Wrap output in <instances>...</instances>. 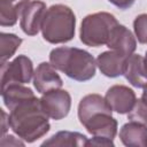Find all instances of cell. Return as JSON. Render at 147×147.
<instances>
[{"mask_svg": "<svg viewBox=\"0 0 147 147\" xmlns=\"http://www.w3.org/2000/svg\"><path fill=\"white\" fill-rule=\"evenodd\" d=\"M41 107L40 99H28L9 111V126L22 140L32 144L48 133L51 124Z\"/></svg>", "mask_w": 147, "mask_h": 147, "instance_id": "6da1fadb", "label": "cell"}, {"mask_svg": "<svg viewBox=\"0 0 147 147\" xmlns=\"http://www.w3.org/2000/svg\"><path fill=\"white\" fill-rule=\"evenodd\" d=\"M22 38L15 33L0 32V62H7L20 48Z\"/></svg>", "mask_w": 147, "mask_h": 147, "instance_id": "d6986e66", "label": "cell"}, {"mask_svg": "<svg viewBox=\"0 0 147 147\" xmlns=\"http://www.w3.org/2000/svg\"><path fill=\"white\" fill-rule=\"evenodd\" d=\"M0 145H1V146H21V147H23V146L25 145V141L22 140L21 138H20V139L15 138V137L11 136V134H8V136L5 134V136H2V138H1Z\"/></svg>", "mask_w": 147, "mask_h": 147, "instance_id": "7402d4cb", "label": "cell"}, {"mask_svg": "<svg viewBox=\"0 0 147 147\" xmlns=\"http://www.w3.org/2000/svg\"><path fill=\"white\" fill-rule=\"evenodd\" d=\"M118 24L116 17L107 11H98L86 15L80 24V41L90 47L107 45L114 28Z\"/></svg>", "mask_w": 147, "mask_h": 147, "instance_id": "277c9868", "label": "cell"}, {"mask_svg": "<svg viewBox=\"0 0 147 147\" xmlns=\"http://www.w3.org/2000/svg\"><path fill=\"white\" fill-rule=\"evenodd\" d=\"M40 102L44 111L54 121L63 119L71 109V96L68 91L62 88L44 93L40 98Z\"/></svg>", "mask_w": 147, "mask_h": 147, "instance_id": "8992f818", "label": "cell"}, {"mask_svg": "<svg viewBox=\"0 0 147 147\" xmlns=\"http://www.w3.org/2000/svg\"><path fill=\"white\" fill-rule=\"evenodd\" d=\"M33 85L37 92L44 94L46 92L62 88L63 80L57 74L56 69L48 62H41L34 70Z\"/></svg>", "mask_w": 147, "mask_h": 147, "instance_id": "9c48e42d", "label": "cell"}, {"mask_svg": "<svg viewBox=\"0 0 147 147\" xmlns=\"http://www.w3.org/2000/svg\"><path fill=\"white\" fill-rule=\"evenodd\" d=\"M83 126L94 137H105L114 140L117 134V121L113 117V113H98L90 117Z\"/></svg>", "mask_w": 147, "mask_h": 147, "instance_id": "30bf717a", "label": "cell"}, {"mask_svg": "<svg viewBox=\"0 0 147 147\" xmlns=\"http://www.w3.org/2000/svg\"><path fill=\"white\" fill-rule=\"evenodd\" d=\"M126 57L127 56L116 51L109 49L98 55L96 65L103 76L109 78H116L124 74Z\"/></svg>", "mask_w": 147, "mask_h": 147, "instance_id": "4fadbf2b", "label": "cell"}, {"mask_svg": "<svg viewBox=\"0 0 147 147\" xmlns=\"http://www.w3.org/2000/svg\"><path fill=\"white\" fill-rule=\"evenodd\" d=\"M114 140L105 138V137H94L92 139H90L87 141V146H105V147H109V146H114Z\"/></svg>", "mask_w": 147, "mask_h": 147, "instance_id": "603a6c76", "label": "cell"}, {"mask_svg": "<svg viewBox=\"0 0 147 147\" xmlns=\"http://www.w3.org/2000/svg\"><path fill=\"white\" fill-rule=\"evenodd\" d=\"M133 30L138 41L142 45H146L147 44V14H140L134 18Z\"/></svg>", "mask_w": 147, "mask_h": 147, "instance_id": "44dd1931", "label": "cell"}, {"mask_svg": "<svg viewBox=\"0 0 147 147\" xmlns=\"http://www.w3.org/2000/svg\"><path fill=\"white\" fill-rule=\"evenodd\" d=\"M141 99L147 103V86L144 87V91H142V95H141Z\"/></svg>", "mask_w": 147, "mask_h": 147, "instance_id": "d4e9b609", "label": "cell"}, {"mask_svg": "<svg viewBox=\"0 0 147 147\" xmlns=\"http://www.w3.org/2000/svg\"><path fill=\"white\" fill-rule=\"evenodd\" d=\"M119 139L126 147H147V125L130 121L121 127Z\"/></svg>", "mask_w": 147, "mask_h": 147, "instance_id": "9a60e30c", "label": "cell"}, {"mask_svg": "<svg viewBox=\"0 0 147 147\" xmlns=\"http://www.w3.org/2000/svg\"><path fill=\"white\" fill-rule=\"evenodd\" d=\"M33 74L31 59L24 54L17 55L11 62L1 63V88L10 84H29Z\"/></svg>", "mask_w": 147, "mask_h": 147, "instance_id": "5b68a950", "label": "cell"}, {"mask_svg": "<svg viewBox=\"0 0 147 147\" xmlns=\"http://www.w3.org/2000/svg\"><path fill=\"white\" fill-rule=\"evenodd\" d=\"M76 30V15L74 10L62 3L47 8L42 23V38L49 44H65L74 39Z\"/></svg>", "mask_w": 147, "mask_h": 147, "instance_id": "3957f363", "label": "cell"}, {"mask_svg": "<svg viewBox=\"0 0 147 147\" xmlns=\"http://www.w3.org/2000/svg\"><path fill=\"white\" fill-rule=\"evenodd\" d=\"M30 0H0V25L14 26Z\"/></svg>", "mask_w": 147, "mask_h": 147, "instance_id": "2e32d148", "label": "cell"}, {"mask_svg": "<svg viewBox=\"0 0 147 147\" xmlns=\"http://www.w3.org/2000/svg\"><path fill=\"white\" fill-rule=\"evenodd\" d=\"M105 99L110 106V108L113 109V111L124 115L132 109L137 100V96L134 91L129 86L117 84V85L110 86L107 90Z\"/></svg>", "mask_w": 147, "mask_h": 147, "instance_id": "52a82bcc", "label": "cell"}, {"mask_svg": "<svg viewBox=\"0 0 147 147\" xmlns=\"http://www.w3.org/2000/svg\"><path fill=\"white\" fill-rule=\"evenodd\" d=\"M87 137L79 132L60 131L53 134L49 139L45 140L41 146H69V147H83L87 146Z\"/></svg>", "mask_w": 147, "mask_h": 147, "instance_id": "ac0fdd59", "label": "cell"}, {"mask_svg": "<svg viewBox=\"0 0 147 147\" xmlns=\"http://www.w3.org/2000/svg\"><path fill=\"white\" fill-rule=\"evenodd\" d=\"M47 8L46 3L41 0H32L24 8L20 18V25L22 31L28 36L38 34L41 30V23Z\"/></svg>", "mask_w": 147, "mask_h": 147, "instance_id": "ba28073f", "label": "cell"}, {"mask_svg": "<svg viewBox=\"0 0 147 147\" xmlns=\"http://www.w3.org/2000/svg\"><path fill=\"white\" fill-rule=\"evenodd\" d=\"M36 96L30 87L23 84H10L1 88V98L5 107L10 111L21 102Z\"/></svg>", "mask_w": 147, "mask_h": 147, "instance_id": "e0dca14e", "label": "cell"}, {"mask_svg": "<svg viewBox=\"0 0 147 147\" xmlns=\"http://www.w3.org/2000/svg\"><path fill=\"white\" fill-rule=\"evenodd\" d=\"M49 63L76 82H87L95 76L96 60L91 53L77 47H56L49 53Z\"/></svg>", "mask_w": 147, "mask_h": 147, "instance_id": "7a4b0ae2", "label": "cell"}, {"mask_svg": "<svg viewBox=\"0 0 147 147\" xmlns=\"http://www.w3.org/2000/svg\"><path fill=\"white\" fill-rule=\"evenodd\" d=\"M113 113V109L106 101L105 96H101L100 94L92 93L83 96L78 103L77 115L80 124L83 125L90 117L98 113Z\"/></svg>", "mask_w": 147, "mask_h": 147, "instance_id": "5bb4252c", "label": "cell"}, {"mask_svg": "<svg viewBox=\"0 0 147 147\" xmlns=\"http://www.w3.org/2000/svg\"><path fill=\"white\" fill-rule=\"evenodd\" d=\"M107 47L125 56H130L137 48V40L133 33L123 24H117L107 42Z\"/></svg>", "mask_w": 147, "mask_h": 147, "instance_id": "7c38bea8", "label": "cell"}, {"mask_svg": "<svg viewBox=\"0 0 147 147\" xmlns=\"http://www.w3.org/2000/svg\"><path fill=\"white\" fill-rule=\"evenodd\" d=\"M111 5H114L115 7L122 9V10H125V9H129L130 7H132V5L134 3L136 0H108Z\"/></svg>", "mask_w": 147, "mask_h": 147, "instance_id": "cb8c5ba5", "label": "cell"}, {"mask_svg": "<svg viewBox=\"0 0 147 147\" xmlns=\"http://www.w3.org/2000/svg\"><path fill=\"white\" fill-rule=\"evenodd\" d=\"M123 76L137 88L147 86V61L140 54H131L126 57Z\"/></svg>", "mask_w": 147, "mask_h": 147, "instance_id": "8fae6325", "label": "cell"}, {"mask_svg": "<svg viewBox=\"0 0 147 147\" xmlns=\"http://www.w3.org/2000/svg\"><path fill=\"white\" fill-rule=\"evenodd\" d=\"M127 119L147 125V103L142 99H137L132 109L127 113Z\"/></svg>", "mask_w": 147, "mask_h": 147, "instance_id": "ffe728a7", "label": "cell"}, {"mask_svg": "<svg viewBox=\"0 0 147 147\" xmlns=\"http://www.w3.org/2000/svg\"><path fill=\"white\" fill-rule=\"evenodd\" d=\"M146 61H147V52H146Z\"/></svg>", "mask_w": 147, "mask_h": 147, "instance_id": "484cf974", "label": "cell"}]
</instances>
